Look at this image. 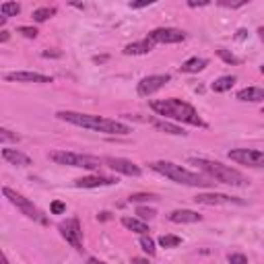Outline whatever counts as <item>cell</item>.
<instances>
[{
	"instance_id": "obj_1",
	"label": "cell",
	"mask_w": 264,
	"mask_h": 264,
	"mask_svg": "<svg viewBox=\"0 0 264 264\" xmlns=\"http://www.w3.org/2000/svg\"><path fill=\"white\" fill-rule=\"evenodd\" d=\"M58 120L62 122H69L87 130H95V132H104V135H120L126 137L130 135V126L118 122V120H110L104 116H95V114H79V112H69V110H62L56 114Z\"/></svg>"
},
{
	"instance_id": "obj_2",
	"label": "cell",
	"mask_w": 264,
	"mask_h": 264,
	"mask_svg": "<svg viewBox=\"0 0 264 264\" xmlns=\"http://www.w3.org/2000/svg\"><path fill=\"white\" fill-rule=\"evenodd\" d=\"M151 110L157 112L163 118H170V120H176V122H184V124H190V126H201V128L207 126V122L198 116V112L190 104L182 102V99H176V97L153 99Z\"/></svg>"
},
{
	"instance_id": "obj_3",
	"label": "cell",
	"mask_w": 264,
	"mask_h": 264,
	"mask_svg": "<svg viewBox=\"0 0 264 264\" xmlns=\"http://www.w3.org/2000/svg\"><path fill=\"white\" fill-rule=\"evenodd\" d=\"M149 168L165 178H170L172 182L176 184H184V186H194V188H207V186H213L211 178H203L198 176L186 168H182V165H176L172 161H153Z\"/></svg>"
},
{
	"instance_id": "obj_4",
	"label": "cell",
	"mask_w": 264,
	"mask_h": 264,
	"mask_svg": "<svg viewBox=\"0 0 264 264\" xmlns=\"http://www.w3.org/2000/svg\"><path fill=\"white\" fill-rule=\"evenodd\" d=\"M190 163L198 165L211 180L219 182V184H227V186H246L248 184V178L234 170V168H229V165H223L219 161H211V159H203V157H192Z\"/></svg>"
},
{
	"instance_id": "obj_5",
	"label": "cell",
	"mask_w": 264,
	"mask_h": 264,
	"mask_svg": "<svg viewBox=\"0 0 264 264\" xmlns=\"http://www.w3.org/2000/svg\"><path fill=\"white\" fill-rule=\"evenodd\" d=\"M54 163L58 165H69V168H83V170H99L102 168V159L91 157V155H81L73 151H52L48 155Z\"/></svg>"
},
{
	"instance_id": "obj_6",
	"label": "cell",
	"mask_w": 264,
	"mask_h": 264,
	"mask_svg": "<svg viewBox=\"0 0 264 264\" xmlns=\"http://www.w3.org/2000/svg\"><path fill=\"white\" fill-rule=\"evenodd\" d=\"M227 157L231 161L240 163V165H248V168L264 170V153L262 151H254V149H231L227 153Z\"/></svg>"
},
{
	"instance_id": "obj_7",
	"label": "cell",
	"mask_w": 264,
	"mask_h": 264,
	"mask_svg": "<svg viewBox=\"0 0 264 264\" xmlns=\"http://www.w3.org/2000/svg\"><path fill=\"white\" fill-rule=\"evenodd\" d=\"M3 194L9 198V203L11 205H15L25 217H29V219H36V221H42V215H40V211L36 209V205H33L29 198H25L23 194H19V192H15V190H11V188H3Z\"/></svg>"
},
{
	"instance_id": "obj_8",
	"label": "cell",
	"mask_w": 264,
	"mask_h": 264,
	"mask_svg": "<svg viewBox=\"0 0 264 264\" xmlns=\"http://www.w3.org/2000/svg\"><path fill=\"white\" fill-rule=\"evenodd\" d=\"M60 236L69 242L73 248L77 250H83V231H81V225H79V219H69L60 223Z\"/></svg>"
},
{
	"instance_id": "obj_9",
	"label": "cell",
	"mask_w": 264,
	"mask_h": 264,
	"mask_svg": "<svg viewBox=\"0 0 264 264\" xmlns=\"http://www.w3.org/2000/svg\"><path fill=\"white\" fill-rule=\"evenodd\" d=\"M149 40L153 44H180L186 40V33L182 29H174V27H159L149 33Z\"/></svg>"
},
{
	"instance_id": "obj_10",
	"label": "cell",
	"mask_w": 264,
	"mask_h": 264,
	"mask_svg": "<svg viewBox=\"0 0 264 264\" xmlns=\"http://www.w3.org/2000/svg\"><path fill=\"white\" fill-rule=\"evenodd\" d=\"M172 81L170 75H151V77H145L139 85H137V93L141 97H151L153 93H157L159 89H163Z\"/></svg>"
},
{
	"instance_id": "obj_11",
	"label": "cell",
	"mask_w": 264,
	"mask_h": 264,
	"mask_svg": "<svg viewBox=\"0 0 264 264\" xmlns=\"http://www.w3.org/2000/svg\"><path fill=\"white\" fill-rule=\"evenodd\" d=\"M194 201L198 205H207V207H219V205H246L242 198H236V196H229V194H219V192H213V194H196Z\"/></svg>"
},
{
	"instance_id": "obj_12",
	"label": "cell",
	"mask_w": 264,
	"mask_h": 264,
	"mask_svg": "<svg viewBox=\"0 0 264 264\" xmlns=\"http://www.w3.org/2000/svg\"><path fill=\"white\" fill-rule=\"evenodd\" d=\"M104 163L108 165V168H112L114 172L118 174H124V176H132V178H139L143 172L137 163H132L128 159H122V157H106Z\"/></svg>"
},
{
	"instance_id": "obj_13",
	"label": "cell",
	"mask_w": 264,
	"mask_h": 264,
	"mask_svg": "<svg viewBox=\"0 0 264 264\" xmlns=\"http://www.w3.org/2000/svg\"><path fill=\"white\" fill-rule=\"evenodd\" d=\"M7 81L11 83H52V77L48 75H42V73H27V71H19V73H7L5 75Z\"/></svg>"
},
{
	"instance_id": "obj_14",
	"label": "cell",
	"mask_w": 264,
	"mask_h": 264,
	"mask_svg": "<svg viewBox=\"0 0 264 264\" xmlns=\"http://www.w3.org/2000/svg\"><path fill=\"white\" fill-rule=\"evenodd\" d=\"M114 184H118V180L108 178V176H87V178L75 180L77 188H104V186H114Z\"/></svg>"
},
{
	"instance_id": "obj_15",
	"label": "cell",
	"mask_w": 264,
	"mask_h": 264,
	"mask_svg": "<svg viewBox=\"0 0 264 264\" xmlns=\"http://www.w3.org/2000/svg\"><path fill=\"white\" fill-rule=\"evenodd\" d=\"M168 219L172 223H201L203 215H198L196 211H190V209H178V211H172Z\"/></svg>"
},
{
	"instance_id": "obj_16",
	"label": "cell",
	"mask_w": 264,
	"mask_h": 264,
	"mask_svg": "<svg viewBox=\"0 0 264 264\" xmlns=\"http://www.w3.org/2000/svg\"><path fill=\"white\" fill-rule=\"evenodd\" d=\"M3 159L9 161L11 165H19V168H27V165H31V157L21 153L19 149H3Z\"/></svg>"
},
{
	"instance_id": "obj_17",
	"label": "cell",
	"mask_w": 264,
	"mask_h": 264,
	"mask_svg": "<svg viewBox=\"0 0 264 264\" xmlns=\"http://www.w3.org/2000/svg\"><path fill=\"white\" fill-rule=\"evenodd\" d=\"M153 42L147 38V40H143V42H135V44H128L126 48H124V54L126 56H141V54H149L151 50H153Z\"/></svg>"
},
{
	"instance_id": "obj_18",
	"label": "cell",
	"mask_w": 264,
	"mask_h": 264,
	"mask_svg": "<svg viewBox=\"0 0 264 264\" xmlns=\"http://www.w3.org/2000/svg\"><path fill=\"white\" fill-rule=\"evenodd\" d=\"M238 99L240 102H264V89L260 87H246L238 91Z\"/></svg>"
},
{
	"instance_id": "obj_19",
	"label": "cell",
	"mask_w": 264,
	"mask_h": 264,
	"mask_svg": "<svg viewBox=\"0 0 264 264\" xmlns=\"http://www.w3.org/2000/svg\"><path fill=\"white\" fill-rule=\"evenodd\" d=\"M122 225H124L126 229H130V231H135V234H141V236H147L149 231H151L145 221L135 219V217H122Z\"/></svg>"
},
{
	"instance_id": "obj_20",
	"label": "cell",
	"mask_w": 264,
	"mask_h": 264,
	"mask_svg": "<svg viewBox=\"0 0 264 264\" xmlns=\"http://www.w3.org/2000/svg\"><path fill=\"white\" fill-rule=\"evenodd\" d=\"M207 64H209L207 58H190L180 66V71L182 73H201L203 69H207Z\"/></svg>"
},
{
	"instance_id": "obj_21",
	"label": "cell",
	"mask_w": 264,
	"mask_h": 264,
	"mask_svg": "<svg viewBox=\"0 0 264 264\" xmlns=\"http://www.w3.org/2000/svg\"><path fill=\"white\" fill-rule=\"evenodd\" d=\"M236 85V77H231V75H227V77H219L213 85H211V89L215 91V93H225V91H229L231 87Z\"/></svg>"
},
{
	"instance_id": "obj_22",
	"label": "cell",
	"mask_w": 264,
	"mask_h": 264,
	"mask_svg": "<svg viewBox=\"0 0 264 264\" xmlns=\"http://www.w3.org/2000/svg\"><path fill=\"white\" fill-rule=\"evenodd\" d=\"M153 124H155L157 130L168 132V135H174V137H186L184 128H180V126H176V124H170V122H153Z\"/></svg>"
},
{
	"instance_id": "obj_23",
	"label": "cell",
	"mask_w": 264,
	"mask_h": 264,
	"mask_svg": "<svg viewBox=\"0 0 264 264\" xmlns=\"http://www.w3.org/2000/svg\"><path fill=\"white\" fill-rule=\"evenodd\" d=\"M54 15H56V9H54V7H42V9L33 11V21L44 23V21H48V19L54 17Z\"/></svg>"
},
{
	"instance_id": "obj_24",
	"label": "cell",
	"mask_w": 264,
	"mask_h": 264,
	"mask_svg": "<svg viewBox=\"0 0 264 264\" xmlns=\"http://www.w3.org/2000/svg\"><path fill=\"white\" fill-rule=\"evenodd\" d=\"M0 13H3L5 19L17 17V15L21 13V5H19V3H3V5H0Z\"/></svg>"
},
{
	"instance_id": "obj_25",
	"label": "cell",
	"mask_w": 264,
	"mask_h": 264,
	"mask_svg": "<svg viewBox=\"0 0 264 264\" xmlns=\"http://www.w3.org/2000/svg\"><path fill=\"white\" fill-rule=\"evenodd\" d=\"M180 244H182V238H178V236H161L159 238L161 248H178Z\"/></svg>"
},
{
	"instance_id": "obj_26",
	"label": "cell",
	"mask_w": 264,
	"mask_h": 264,
	"mask_svg": "<svg viewBox=\"0 0 264 264\" xmlns=\"http://www.w3.org/2000/svg\"><path fill=\"white\" fill-rule=\"evenodd\" d=\"M141 248H143L149 256H153V254H155V240L149 238V236H141Z\"/></svg>"
},
{
	"instance_id": "obj_27",
	"label": "cell",
	"mask_w": 264,
	"mask_h": 264,
	"mask_svg": "<svg viewBox=\"0 0 264 264\" xmlns=\"http://www.w3.org/2000/svg\"><path fill=\"white\" fill-rule=\"evenodd\" d=\"M217 54H219V58H223L227 64H240V62H242L238 56L229 54V52H227V50H223V48H219V50H217Z\"/></svg>"
},
{
	"instance_id": "obj_28",
	"label": "cell",
	"mask_w": 264,
	"mask_h": 264,
	"mask_svg": "<svg viewBox=\"0 0 264 264\" xmlns=\"http://www.w3.org/2000/svg\"><path fill=\"white\" fill-rule=\"evenodd\" d=\"M0 141H3V143H9V141L19 143V135H13V132L7 130V128H0Z\"/></svg>"
},
{
	"instance_id": "obj_29",
	"label": "cell",
	"mask_w": 264,
	"mask_h": 264,
	"mask_svg": "<svg viewBox=\"0 0 264 264\" xmlns=\"http://www.w3.org/2000/svg\"><path fill=\"white\" fill-rule=\"evenodd\" d=\"M137 215H139L141 219H153V217L157 215V211H155V209H149V207H139V209H137Z\"/></svg>"
},
{
	"instance_id": "obj_30",
	"label": "cell",
	"mask_w": 264,
	"mask_h": 264,
	"mask_svg": "<svg viewBox=\"0 0 264 264\" xmlns=\"http://www.w3.org/2000/svg\"><path fill=\"white\" fill-rule=\"evenodd\" d=\"M19 33H21V36H25V38H29V40H36L40 31L36 27H19Z\"/></svg>"
},
{
	"instance_id": "obj_31",
	"label": "cell",
	"mask_w": 264,
	"mask_h": 264,
	"mask_svg": "<svg viewBox=\"0 0 264 264\" xmlns=\"http://www.w3.org/2000/svg\"><path fill=\"white\" fill-rule=\"evenodd\" d=\"M155 194H132L130 196V203H145V201H155Z\"/></svg>"
},
{
	"instance_id": "obj_32",
	"label": "cell",
	"mask_w": 264,
	"mask_h": 264,
	"mask_svg": "<svg viewBox=\"0 0 264 264\" xmlns=\"http://www.w3.org/2000/svg\"><path fill=\"white\" fill-rule=\"evenodd\" d=\"M229 264H248V258L244 254H229Z\"/></svg>"
},
{
	"instance_id": "obj_33",
	"label": "cell",
	"mask_w": 264,
	"mask_h": 264,
	"mask_svg": "<svg viewBox=\"0 0 264 264\" xmlns=\"http://www.w3.org/2000/svg\"><path fill=\"white\" fill-rule=\"evenodd\" d=\"M50 211H52V215H62L66 211V205L62 201H54L52 207H50Z\"/></svg>"
},
{
	"instance_id": "obj_34",
	"label": "cell",
	"mask_w": 264,
	"mask_h": 264,
	"mask_svg": "<svg viewBox=\"0 0 264 264\" xmlns=\"http://www.w3.org/2000/svg\"><path fill=\"white\" fill-rule=\"evenodd\" d=\"M153 3H155V0H139V3H137V0H132L128 7L130 9H145V7H151Z\"/></svg>"
},
{
	"instance_id": "obj_35",
	"label": "cell",
	"mask_w": 264,
	"mask_h": 264,
	"mask_svg": "<svg viewBox=\"0 0 264 264\" xmlns=\"http://www.w3.org/2000/svg\"><path fill=\"white\" fill-rule=\"evenodd\" d=\"M221 7H229V9H240V7H246V0H240V3H227V0H219Z\"/></svg>"
},
{
	"instance_id": "obj_36",
	"label": "cell",
	"mask_w": 264,
	"mask_h": 264,
	"mask_svg": "<svg viewBox=\"0 0 264 264\" xmlns=\"http://www.w3.org/2000/svg\"><path fill=\"white\" fill-rule=\"evenodd\" d=\"M209 0H188V7L190 9H196V7H207Z\"/></svg>"
},
{
	"instance_id": "obj_37",
	"label": "cell",
	"mask_w": 264,
	"mask_h": 264,
	"mask_svg": "<svg viewBox=\"0 0 264 264\" xmlns=\"http://www.w3.org/2000/svg\"><path fill=\"white\" fill-rule=\"evenodd\" d=\"M130 262H132V264H149V260H147V258H132Z\"/></svg>"
},
{
	"instance_id": "obj_38",
	"label": "cell",
	"mask_w": 264,
	"mask_h": 264,
	"mask_svg": "<svg viewBox=\"0 0 264 264\" xmlns=\"http://www.w3.org/2000/svg\"><path fill=\"white\" fill-rule=\"evenodd\" d=\"M0 42H9V31H0Z\"/></svg>"
},
{
	"instance_id": "obj_39",
	"label": "cell",
	"mask_w": 264,
	"mask_h": 264,
	"mask_svg": "<svg viewBox=\"0 0 264 264\" xmlns=\"http://www.w3.org/2000/svg\"><path fill=\"white\" fill-rule=\"evenodd\" d=\"M246 33H248L246 29H240V31H238V36H236V38H238V40H244V38H246Z\"/></svg>"
},
{
	"instance_id": "obj_40",
	"label": "cell",
	"mask_w": 264,
	"mask_h": 264,
	"mask_svg": "<svg viewBox=\"0 0 264 264\" xmlns=\"http://www.w3.org/2000/svg\"><path fill=\"white\" fill-rule=\"evenodd\" d=\"M89 264H106V262H102V260H97V258H89Z\"/></svg>"
},
{
	"instance_id": "obj_41",
	"label": "cell",
	"mask_w": 264,
	"mask_h": 264,
	"mask_svg": "<svg viewBox=\"0 0 264 264\" xmlns=\"http://www.w3.org/2000/svg\"><path fill=\"white\" fill-rule=\"evenodd\" d=\"M44 56H46V58H50V56H60V52H44Z\"/></svg>"
},
{
	"instance_id": "obj_42",
	"label": "cell",
	"mask_w": 264,
	"mask_h": 264,
	"mask_svg": "<svg viewBox=\"0 0 264 264\" xmlns=\"http://www.w3.org/2000/svg\"><path fill=\"white\" fill-rule=\"evenodd\" d=\"M108 58L106 56H97V58H93V62H106Z\"/></svg>"
},
{
	"instance_id": "obj_43",
	"label": "cell",
	"mask_w": 264,
	"mask_h": 264,
	"mask_svg": "<svg viewBox=\"0 0 264 264\" xmlns=\"http://www.w3.org/2000/svg\"><path fill=\"white\" fill-rule=\"evenodd\" d=\"M258 36H260V40L264 42V27H260V29H258Z\"/></svg>"
},
{
	"instance_id": "obj_44",
	"label": "cell",
	"mask_w": 264,
	"mask_h": 264,
	"mask_svg": "<svg viewBox=\"0 0 264 264\" xmlns=\"http://www.w3.org/2000/svg\"><path fill=\"white\" fill-rule=\"evenodd\" d=\"M3 264H11V262H9V258H7V254H3Z\"/></svg>"
},
{
	"instance_id": "obj_45",
	"label": "cell",
	"mask_w": 264,
	"mask_h": 264,
	"mask_svg": "<svg viewBox=\"0 0 264 264\" xmlns=\"http://www.w3.org/2000/svg\"><path fill=\"white\" fill-rule=\"evenodd\" d=\"M260 71H262V75H264V66H262V69H260Z\"/></svg>"
},
{
	"instance_id": "obj_46",
	"label": "cell",
	"mask_w": 264,
	"mask_h": 264,
	"mask_svg": "<svg viewBox=\"0 0 264 264\" xmlns=\"http://www.w3.org/2000/svg\"><path fill=\"white\" fill-rule=\"evenodd\" d=\"M262 114H264V108H262Z\"/></svg>"
}]
</instances>
